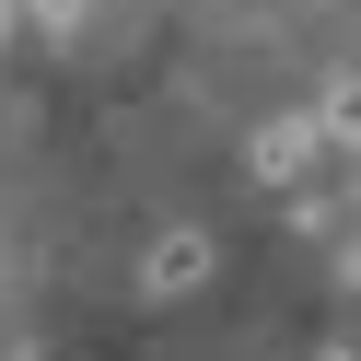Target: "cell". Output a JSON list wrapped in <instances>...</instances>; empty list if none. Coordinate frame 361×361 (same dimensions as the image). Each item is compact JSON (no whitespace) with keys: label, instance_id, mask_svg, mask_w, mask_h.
<instances>
[{"label":"cell","instance_id":"1","mask_svg":"<svg viewBox=\"0 0 361 361\" xmlns=\"http://www.w3.org/2000/svg\"><path fill=\"white\" fill-rule=\"evenodd\" d=\"M221 268V245L198 233V221H175V233H152V257H140V291H198Z\"/></svg>","mask_w":361,"mask_h":361},{"label":"cell","instance_id":"2","mask_svg":"<svg viewBox=\"0 0 361 361\" xmlns=\"http://www.w3.org/2000/svg\"><path fill=\"white\" fill-rule=\"evenodd\" d=\"M326 152H338V140H326V117H280V128L257 140V175H268V187H303Z\"/></svg>","mask_w":361,"mask_h":361},{"label":"cell","instance_id":"3","mask_svg":"<svg viewBox=\"0 0 361 361\" xmlns=\"http://www.w3.org/2000/svg\"><path fill=\"white\" fill-rule=\"evenodd\" d=\"M24 24H35V35H71V24H82V0H24Z\"/></svg>","mask_w":361,"mask_h":361},{"label":"cell","instance_id":"4","mask_svg":"<svg viewBox=\"0 0 361 361\" xmlns=\"http://www.w3.org/2000/svg\"><path fill=\"white\" fill-rule=\"evenodd\" d=\"M338 280H350V291H361V221H350V245H338Z\"/></svg>","mask_w":361,"mask_h":361},{"label":"cell","instance_id":"5","mask_svg":"<svg viewBox=\"0 0 361 361\" xmlns=\"http://www.w3.org/2000/svg\"><path fill=\"white\" fill-rule=\"evenodd\" d=\"M326 361H361V350H326Z\"/></svg>","mask_w":361,"mask_h":361}]
</instances>
